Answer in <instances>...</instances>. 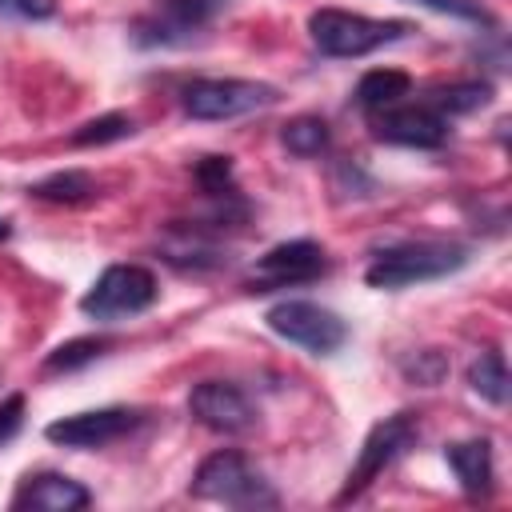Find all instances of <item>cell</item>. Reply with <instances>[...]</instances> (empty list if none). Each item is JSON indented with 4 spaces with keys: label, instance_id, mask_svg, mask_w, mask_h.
<instances>
[{
    "label": "cell",
    "instance_id": "cell-26",
    "mask_svg": "<svg viewBox=\"0 0 512 512\" xmlns=\"http://www.w3.org/2000/svg\"><path fill=\"white\" fill-rule=\"evenodd\" d=\"M416 4H424V8H432V12H444V16H456V20L488 24V12L476 8V4H468V0H416Z\"/></svg>",
    "mask_w": 512,
    "mask_h": 512
},
{
    "label": "cell",
    "instance_id": "cell-6",
    "mask_svg": "<svg viewBox=\"0 0 512 512\" xmlns=\"http://www.w3.org/2000/svg\"><path fill=\"white\" fill-rule=\"evenodd\" d=\"M268 328L280 340L300 344L312 356H328L348 340V324L332 308H324L316 300H280L268 312Z\"/></svg>",
    "mask_w": 512,
    "mask_h": 512
},
{
    "label": "cell",
    "instance_id": "cell-9",
    "mask_svg": "<svg viewBox=\"0 0 512 512\" xmlns=\"http://www.w3.org/2000/svg\"><path fill=\"white\" fill-rule=\"evenodd\" d=\"M328 256L316 240H284L276 248H268L252 272H248V288L252 292H276V288H292V284H308L316 276H324Z\"/></svg>",
    "mask_w": 512,
    "mask_h": 512
},
{
    "label": "cell",
    "instance_id": "cell-23",
    "mask_svg": "<svg viewBox=\"0 0 512 512\" xmlns=\"http://www.w3.org/2000/svg\"><path fill=\"white\" fill-rule=\"evenodd\" d=\"M196 180H200V188L208 192V196H224V200H232L236 196V188H232V160L228 156H204L200 164H196Z\"/></svg>",
    "mask_w": 512,
    "mask_h": 512
},
{
    "label": "cell",
    "instance_id": "cell-8",
    "mask_svg": "<svg viewBox=\"0 0 512 512\" xmlns=\"http://www.w3.org/2000/svg\"><path fill=\"white\" fill-rule=\"evenodd\" d=\"M416 432L420 428H416V416L412 412H396V416H384L380 424H372L368 436H364V444H360V456H356V464H352V472L344 480V492L336 496V504L360 496L396 456H404L412 448Z\"/></svg>",
    "mask_w": 512,
    "mask_h": 512
},
{
    "label": "cell",
    "instance_id": "cell-11",
    "mask_svg": "<svg viewBox=\"0 0 512 512\" xmlns=\"http://www.w3.org/2000/svg\"><path fill=\"white\" fill-rule=\"evenodd\" d=\"M136 424H140L136 408H96V412H76V416L52 420L44 428V436L60 448H108V444L124 440Z\"/></svg>",
    "mask_w": 512,
    "mask_h": 512
},
{
    "label": "cell",
    "instance_id": "cell-24",
    "mask_svg": "<svg viewBox=\"0 0 512 512\" xmlns=\"http://www.w3.org/2000/svg\"><path fill=\"white\" fill-rule=\"evenodd\" d=\"M400 368H404V376H408L412 384H424V388H432V384H440V380L448 376V360H444V352H436V348H424V352L408 356Z\"/></svg>",
    "mask_w": 512,
    "mask_h": 512
},
{
    "label": "cell",
    "instance_id": "cell-28",
    "mask_svg": "<svg viewBox=\"0 0 512 512\" xmlns=\"http://www.w3.org/2000/svg\"><path fill=\"white\" fill-rule=\"evenodd\" d=\"M8 236H12V224H8V220H0V240H8Z\"/></svg>",
    "mask_w": 512,
    "mask_h": 512
},
{
    "label": "cell",
    "instance_id": "cell-4",
    "mask_svg": "<svg viewBox=\"0 0 512 512\" xmlns=\"http://www.w3.org/2000/svg\"><path fill=\"white\" fill-rule=\"evenodd\" d=\"M224 8V0H156L144 16L132 20L136 48H180L192 44Z\"/></svg>",
    "mask_w": 512,
    "mask_h": 512
},
{
    "label": "cell",
    "instance_id": "cell-1",
    "mask_svg": "<svg viewBox=\"0 0 512 512\" xmlns=\"http://www.w3.org/2000/svg\"><path fill=\"white\" fill-rule=\"evenodd\" d=\"M468 248L464 244H448V240H404L392 244L384 252L372 256V264L364 268V284L380 288V292H396L408 284H424V280H440L456 268H464Z\"/></svg>",
    "mask_w": 512,
    "mask_h": 512
},
{
    "label": "cell",
    "instance_id": "cell-3",
    "mask_svg": "<svg viewBox=\"0 0 512 512\" xmlns=\"http://www.w3.org/2000/svg\"><path fill=\"white\" fill-rule=\"evenodd\" d=\"M192 496L216 500V504H228V508H272L276 504V488L264 480V472L252 468L248 456H240L232 448L212 452L196 468Z\"/></svg>",
    "mask_w": 512,
    "mask_h": 512
},
{
    "label": "cell",
    "instance_id": "cell-20",
    "mask_svg": "<svg viewBox=\"0 0 512 512\" xmlns=\"http://www.w3.org/2000/svg\"><path fill=\"white\" fill-rule=\"evenodd\" d=\"M132 132H136L132 116H124V112H108V116H96V120L80 124V128L72 132V144H76V148H92V144L124 140V136H132Z\"/></svg>",
    "mask_w": 512,
    "mask_h": 512
},
{
    "label": "cell",
    "instance_id": "cell-16",
    "mask_svg": "<svg viewBox=\"0 0 512 512\" xmlns=\"http://www.w3.org/2000/svg\"><path fill=\"white\" fill-rule=\"evenodd\" d=\"M408 92H412V76L408 72H400V68H372L356 84V104L364 112H380V108L400 104Z\"/></svg>",
    "mask_w": 512,
    "mask_h": 512
},
{
    "label": "cell",
    "instance_id": "cell-12",
    "mask_svg": "<svg viewBox=\"0 0 512 512\" xmlns=\"http://www.w3.org/2000/svg\"><path fill=\"white\" fill-rule=\"evenodd\" d=\"M372 116V132L388 144H404V148H440L448 140V120L440 108L428 104H392Z\"/></svg>",
    "mask_w": 512,
    "mask_h": 512
},
{
    "label": "cell",
    "instance_id": "cell-7",
    "mask_svg": "<svg viewBox=\"0 0 512 512\" xmlns=\"http://www.w3.org/2000/svg\"><path fill=\"white\" fill-rule=\"evenodd\" d=\"M276 104V88L264 80H192L184 88V112L192 120H236Z\"/></svg>",
    "mask_w": 512,
    "mask_h": 512
},
{
    "label": "cell",
    "instance_id": "cell-18",
    "mask_svg": "<svg viewBox=\"0 0 512 512\" xmlns=\"http://www.w3.org/2000/svg\"><path fill=\"white\" fill-rule=\"evenodd\" d=\"M280 140H284V148H288L292 156L312 160V156H320V152L328 148L332 136H328V124H324L320 116H296V120L284 124Z\"/></svg>",
    "mask_w": 512,
    "mask_h": 512
},
{
    "label": "cell",
    "instance_id": "cell-21",
    "mask_svg": "<svg viewBox=\"0 0 512 512\" xmlns=\"http://www.w3.org/2000/svg\"><path fill=\"white\" fill-rule=\"evenodd\" d=\"M108 348V340H96V336H80V340H68L60 344L48 360H44V372H76L84 364H92L100 352Z\"/></svg>",
    "mask_w": 512,
    "mask_h": 512
},
{
    "label": "cell",
    "instance_id": "cell-10",
    "mask_svg": "<svg viewBox=\"0 0 512 512\" xmlns=\"http://www.w3.org/2000/svg\"><path fill=\"white\" fill-rule=\"evenodd\" d=\"M188 412L196 424H204L208 432H220V436H236L256 424L252 400L228 380H200L188 392Z\"/></svg>",
    "mask_w": 512,
    "mask_h": 512
},
{
    "label": "cell",
    "instance_id": "cell-13",
    "mask_svg": "<svg viewBox=\"0 0 512 512\" xmlns=\"http://www.w3.org/2000/svg\"><path fill=\"white\" fill-rule=\"evenodd\" d=\"M92 504V492L60 472H40L28 476L20 484V492L12 496V508H32V512H80Z\"/></svg>",
    "mask_w": 512,
    "mask_h": 512
},
{
    "label": "cell",
    "instance_id": "cell-2",
    "mask_svg": "<svg viewBox=\"0 0 512 512\" xmlns=\"http://www.w3.org/2000/svg\"><path fill=\"white\" fill-rule=\"evenodd\" d=\"M408 32L404 20H372L360 12H344V8H316L308 16V36L324 56L336 60H356L368 56L392 40H400Z\"/></svg>",
    "mask_w": 512,
    "mask_h": 512
},
{
    "label": "cell",
    "instance_id": "cell-27",
    "mask_svg": "<svg viewBox=\"0 0 512 512\" xmlns=\"http://www.w3.org/2000/svg\"><path fill=\"white\" fill-rule=\"evenodd\" d=\"M20 424H24V396L12 392V396L0 400V444L12 440L20 432Z\"/></svg>",
    "mask_w": 512,
    "mask_h": 512
},
{
    "label": "cell",
    "instance_id": "cell-25",
    "mask_svg": "<svg viewBox=\"0 0 512 512\" xmlns=\"http://www.w3.org/2000/svg\"><path fill=\"white\" fill-rule=\"evenodd\" d=\"M56 12V0H0V16L12 20H48Z\"/></svg>",
    "mask_w": 512,
    "mask_h": 512
},
{
    "label": "cell",
    "instance_id": "cell-19",
    "mask_svg": "<svg viewBox=\"0 0 512 512\" xmlns=\"http://www.w3.org/2000/svg\"><path fill=\"white\" fill-rule=\"evenodd\" d=\"M96 188H92V176L80 172V168H68V172H52L44 176L40 184H32V196L36 200H52V204H76V200H88Z\"/></svg>",
    "mask_w": 512,
    "mask_h": 512
},
{
    "label": "cell",
    "instance_id": "cell-14",
    "mask_svg": "<svg viewBox=\"0 0 512 512\" xmlns=\"http://www.w3.org/2000/svg\"><path fill=\"white\" fill-rule=\"evenodd\" d=\"M444 456H448V464H452V472H456V480L468 496H488L492 492V444L484 436L460 440Z\"/></svg>",
    "mask_w": 512,
    "mask_h": 512
},
{
    "label": "cell",
    "instance_id": "cell-17",
    "mask_svg": "<svg viewBox=\"0 0 512 512\" xmlns=\"http://www.w3.org/2000/svg\"><path fill=\"white\" fill-rule=\"evenodd\" d=\"M468 388H472L480 400H488V404H504V400H508V368H504V356H500L496 348H488V352H480V356L472 360V368H468Z\"/></svg>",
    "mask_w": 512,
    "mask_h": 512
},
{
    "label": "cell",
    "instance_id": "cell-5",
    "mask_svg": "<svg viewBox=\"0 0 512 512\" xmlns=\"http://www.w3.org/2000/svg\"><path fill=\"white\" fill-rule=\"evenodd\" d=\"M156 276L144 264H108L80 296V308L96 320H124L156 304Z\"/></svg>",
    "mask_w": 512,
    "mask_h": 512
},
{
    "label": "cell",
    "instance_id": "cell-22",
    "mask_svg": "<svg viewBox=\"0 0 512 512\" xmlns=\"http://www.w3.org/2000/svg\"><path fill=\"white\" fill-rule=\"evenodd\" d=\"M488 96H492V84H484V80H468V84H452V88H444V92L436 96V104H440V112H476V108L488 104Z\"/></svg>",
    "mask_w": 512,
    "mask_h": 512
},
{
    "label": "cell",
    "instance_id": "cell-15",
    "mask_svg": "<svg viewBox=\"0 0 512 512\" xmlns=\"http://www.w3.org/2000/svg\"><path fill=\"white\" fill-rule=\"evenodd\" d=\"M164 260L176 264V268L200 272V268H216V264L224 260V252H220V244L208 240L200 228H172V232L164 236Z\"/></svg>",
    "mask_w": 512,
    "mask_h": 512
}]
</instances>
